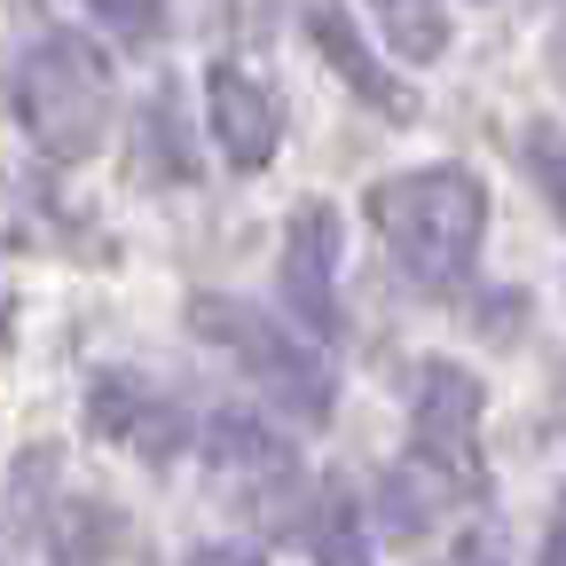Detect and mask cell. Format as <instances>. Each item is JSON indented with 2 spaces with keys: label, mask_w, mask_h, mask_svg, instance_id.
I'll return each mask as SVG.
<instances>
[{
  "label": "cell",
  "mask_w": 566,
  "mask_h": 566,
  "mask_svg": "<svg viewBox=\"0 0 566 566\" xmlns=\"http://www.w3.org/2000/svg\"><path fill=\"white\" fill-rule=\"evenodd\" d=\"M370 229L386 237V252L401 260L409 283L449 292L472 275L480 229H488V189L464 166H417L370 189Z\"/></svg>",
  "instance_id": "obj_1"
},
{
  "label": "cell",
  "mask_w": 566,
  "mask_h": 566,
  "mask_svg": "<svg viewBox=\"0 0 566 566\" xmlns=\"http://www.w3.org/2000/svg\"><path fill=\"white\" fill-rule=\"evenodd\" d=\"M17 111L48 158H87L111 126V63L80 32H48L17 63Z\"/></svg>",
  "instance_id": "obj_2"
},
{
  "label": "cell",
  "mask_w": 566,
  "mask_h": 566,
  "mask_svg": "<svg viewBox=\"0 0 566 566\" xmlns=\"http://www.w3.org/2000/svg\"><path fill=\"white\" fill-rule=\"evenodd\" d=\"M189 323H197L205 338H221L237 363H244L283 409H292V417H307V424L331 417V370H323L283 323H268V315H252V307H237V300H197Z\"/></svg>",
  "instance_id": "obj_3"
},
{
  "label": "cell",
  "mask_w": 566,
  "mask_h": 566,
  "mask_svg": "<svg viewBox=\"0 0 566 566\" xmlns=\"http://www.w3.org/2000/svg\"><path fill=\"white\" fill-rule=\"evenodd\" d=\"M409 441H417V464H433L441 480H472L480 472V378L457 363H424Z\"/></svg>",
  "instance_id": "obj_4"
},
{
  "label": "cell",
  "mask_w": 566,
  "mask_h": 566,
  "mask_svg": "<svg viewBox=\"0 0 566 566\" xmlns=\"http://www.w3.org/2000/svg\"><path fill=\"white\" fill-rule=\"evenodd\" d=\"M205 111H212V142H221V158L237 174H260L275 158V142H283V111L268 95L260 71L244 63H212L205 71Z\"/></svg>",
  "instance_id": "obj_5"
},
{
  "label": "cell",
  "mask_w": 566,
  "mask_h": 566,
  "mask_svg": "<svg viewBox=\"0 0 566 566\" xmlns=\"http://www.w3.org/2000/svg\"><path fill=\"white\" fill-rule=\"evenodd\" d=\"M283 300L307 331H338V212L331 205H300L292 237H283Z\"/></svg>",
  "instance_id": "obj_6"
},
{
  "label": "cell",
  "mask_w": 566,
  "mask_h": 566,
  "mask_svg": "<svg viewBox=\"0 0 566 566\" xmlns=\"http://www.w3.org/2000/svg\"><path fill=\"white\" fill-rule=\"evenodd\" d=\"M307 32H315L323 63H331L338 80L370 103V111H386V118H417V95H409V87L394 80V71H386V63L363 48V32H354V17L338 9V0H315V9H307Z\"/></svg>",
  "instance_id": "obj_7"
},
{
  "label": "cell",
  "mask_w": 566,
  "mask_h": 566,
  "mask_svg": "<svg viewBox=\"0 0 566 566\" xmlns=\"http://www.w3.org/2000/svg\"><path fill=\"white\" fill-rule=\"evenodd\" d=\"M87 424L111 433V441H126V449H142V457H174L181 449V409L166 394H150L142 378H103L95 401H87Z\"/></svg>",
  "instance_id": "obj_8"
},
{
  "label": "cell",
  "mask_w": 566,
  "mask_h": 566,
  "mask_svg": "<svg viewBox=\"0 0 566 566\" xmlns=\"http://www.w3.org/2000/svg\"><path fill=\"white\" fill-rule=\"evenodd\" d=\"M205 457L237 472V480H292V449H283L260 417L229 409V417H212V433H205Z\"/></svg>",
  "instance_id": "obj_9"
},
{
  "label": "cell",
  "mask_w": 566,
  "mask_h": 566,
  "mask_svg": "<svg viewBox=\"0 0 566 566\" xmlns=\"http://www.w3.org/2000/svg\"><path fill=\"white\" fill-rule=\"evenodd\" d=\"M370 17L401 63H441L449 55V9L441 0H370Z\"/></svg>",
  "instance_id": "obj_10"
},
{
  "label": "cell",
  "mask_w": 566,
  "mask_h": 566,
  "mask_svg": "<svg viewBox=\"0 0 566 566\" xmlns=\"http://www.w3.org/2000/svg\"><path fill=\"white\" fill-rule=\"evenodd\" d=\"M433 464H401V472H386V527L394 535H417L424 520H433Z\"/></svg>",
  "instance_id": "obj_11"
},
{
  "label": "cell",
  "mask_w": 566,
  "mask_h": 566,
  "mask_svg": "<svg viewBox=\"0 0 566 566\" xmlns=\"http://www.w3.org/2000/svg\"><path fill=\"white\" fill-rule=\"evenodd\" d=\"M142 126H150V174H158V181H189V142H181V118H174V103L158 95Z\"/></svg>",
  "instance_id": "obj_12"
},
{
  "label": "cell",
  "mask_w": 566,
  "mask_h": 566,
  "mask_svg": "<svg viewBox=\"0 0 566 566\" xmlns=\"http://www.w3.org/2000/svg\"><path fill=\"white\" fill-rule=\"evenodd\" d=\"M527 166H535V181H543L551 212L566 221V134H558V126H535V134H527Z\"/></svg>",
  "instance_id": "obj_13"
},
{
  "label": "cell",
  "mask_w": 566,
  "mask_h": 566,
  "mask_svg": "<svg viewBox=\"0 0 566 566\" xmlns=\"http://www.w3.org/2000/svg\"><path fill=\"white\" fill-rule=\"evenodd\" d=\"M315 566H370V543H363V527H354L338 504L315 520Z\"/></svg>",
  "instance_id": "obj_14"
},
{
  "label": "cell",
  "mask_w": 566,
  "mask_h": 566,
  "mask_svg": "<svg viewBox=\"0 0 566 566\" xmlns=\"http://www.w3.org/2000/svg\"><path fill=\"white\" fill-rule=\"evenodd\" d=\"M103 543H118V520H103L95 504H71V512H63V551L80 558V566H87Z\"/></svg>",
  "instance_id": "obj_15"
},
{
  "label": "cell",
  "mask_w": 566,
  "mask_h": 566,
  "mask_svg": "<svg viewBox=\"0 0 566 566\" xmlns=\"http://www.w3.org/2000/svg\"><path fill=\"white\" fill-rule=\"evenodd\" d=\"M87 9H95L118 40H150V32H158V0H87Z\"/></svg>",
  "instance_id": "obj_16"
},
{
  "label": "cell",
  "mask_w": 566,
  "mask_h": 566,
  "mask_svg": "<svg viewBox=\"0 0 566 566\" xmlns=\"http://www.w3.org/2000/svg\"><path fill=\"white\" fill-rule=\"evenodd\" d=\"M457 566H512L504 551H495V535H464V551H457Z\"/></svg>",
  "instance_id": "obj_17"
},
{
  "label": "cell",
  "mask_w": 566,
  "mask_h": 566,
  "mask_svg": "<svg viewBox=\"0 0 566 566\" xmlns=\"http://www.w3.org/2000/svg\"><path fill=\"white\" fill-rule=\"evenodd\" d=\"M189 566H260V558H252V551H197Z\"/></svg>",
  "instance_id": "obj_18"
},
{
  "label": "cell",
  "mask_w": 566,
  "mask_h": 566,
  "mask_svg": "<svg viewBox=\"0 0 566 566\" xmlns=\"http://www.w3.org/2000/svg\"><path fill=\"white\" fill-rule=\"evenodd\" d=\"M543 566H566V512H558V527H551V543H543Z\"/></svg>",
  "instance_id": "obj_19"
},
{
  "label": "cell",
  "mask_w": 566,
  "mask_h": 566,
  "mask_svg": "<svg viewBox=\"0 0 566 566\" xmlns=\"http://www.w3.org/2000/svg\"><path fill=\"white\" fill-rule=\"evenodd\" d=\"M558 87H566V24H558Z\"/></svg>",
  "instance_id": "obj_20"
}]
</instances>
